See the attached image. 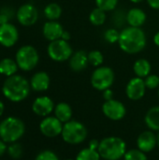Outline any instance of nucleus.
<instances>
[{
    "mask_svg": "<svg viewBox=\"0 0 159 160\" xmlns=\"http://www.w3.org/2000/svg\"><path fill=\"white\" fill-rule=\"evenodd\" d=\"M96 6L106 12L112 11L116 8L119 0H95Z\"/></svg>",
    "mask_w": 159,
    "mask_h": 160,
    "instance_id": "28",
    "label": "nucleus"
},
{
    "mask_svg": "<svg viewBox=\"0 0 159 160\" xmlns=\"http://www.w3.org/2000/svg\"><path fill=\"white\" fill-rule=\"evenodd\" d=\"M7 153L10 158L18 159L22 156V147L20 143H13L7 148Z\"/></svg>",
    "mask_w": 159,
    "mask_h": 160,
    "instance_id": "32",
    "label": "nucleus"
},
{
    "mask_svg": "<svg viewBox=\"0 0 159 160\" xmlns=\"http://www.w3.org/2000/svg\"><path fill=\"white\" fill-rule=\"evenodd\" d=\"M88 61H89V65H91L95 68H98V67L102 66V64L104 62V55L98 50L90 51L88 52Z\"/></svg>",
    "mask_w": 159,
    "mask_h": 160,
    "instance_id": "27",
    "label": "nucleus"
},
{
    "mask_svg": "<svg viewBox=\"0 0 159 160\" xmlns=\"http://www.w3.org/2000/svg\"><path fill=\"white\" fill-rule=\"evenodd\" d=\"M35 160H59L56 154L50 150H45L40 152Z\"/></svg>",
    "mask_w": 159,
    "mask_h": 160,
    "instance_id": "33",
    "label": "nucleus"
},
{
    "mask_svg": "<svg viewBox=\"0 0 159 160\" xmlns=\"http://www.w3.org/2000/svg\"><path fill=\"white\" fill-rule=\"evenodd\" d=\"M69 67L72 71L74 72H81L87 68L89 65L88 61V52L83 50H79L74 52L71 57L68 60Z\"/></svg>",
    "mask_w": 159,
    "mask_h": 160,
    "instance_id": "17",
    "label": "nucleus"
},
{
    "mask_svg": "<svg viewBox=\"0 0 159 160\" xmlns=\"http://www.w3.org/2000/svg\"><path fill=\"white\" fill-rule=\"evenodd\" d=\"M54 116L63 124L70 121L72 117V109L70 105L66 102L58 103L54 107Z\"/></svg>",
    "mask_w": 159,
    "mask_h": 160,
    "instance_id": "22",
    "label": "nucleus"
},
{
    "mask_svg": "<svg viewBox=\"0 0 159 160\" xmlns=\"http://www.w3.org/2000/svg\"><path fill=\"white\" fill-rule=\"evenodd\" d=\"M103 114L112 121L122 120L127 114V108L121 101L117 99L107 100L102 105Z\"/></svg>",
    "mask_w": 159,
    "mask_h": 160,
    "instance_id": "9",
    "label": "nucleus"
},
{
    "mask_svg": "<svg viewBox=\"0 0 159 160\" xmlns=\"http://www.w3.org/2000/svg\"><path fill=\"white\" fill-rule=\"evenodd\" d=\"M19 38V32L15 25L7 22L0 25V44L9 48L15 45Z\"/></svg>",
    "mask_w": 159,
    "mask_h": 160,
    "instance_id": "13",
    "label": "nucleus"
},
{
    "mask_svg": "<svg viewBox=\"0 0 159 160\" xmlns=\"http://www.w3.org/2000/svg\"><path fill=\"white\" fill-rule=\"evenodd\" d=\"M157 146H158V148H159V131H158V134L157 135Z\"/></svg>",
    "mask_w": 159,
    "mask_h": 160,
    "instance_id": "43",
    "label": "nucleus"
},
{
    "mask_svg": "<svg viewBox=\"0 0 159 160\" xmlns=\"http://www.w3.org/2000/svg\"><path fill=\"white\" fill-rule=\"evenodd\" d=\"M54 103L51 98L42 96L35 99L32 105V110L37 115L47 117L54 111Z\"/></svg>",
    "mask_w": 159,
    "mask_h": 160,
    "instance_id": "14",
    "label": "nucleus"
},
{
    "mask_svg": "<svg viewBox=\"0 0 159 160\" xmlns=\"http://www.w3.org/2000/svg\"><path fill=\"white\" fill-rule=\"evenodd\" d=\"M101 157L97 150L91 148H84L79 152L75 160H100Z\"/></svg>",
    "mask_w": 159,
    "mask_h": 160,
    "instance_id": "26",
    "label": "nucleus"
},
{
    "mask_svg": "<svg viewBox=\"0 0 159 160\" xmlns=\"http://www.w3.org/2000/svg\"><path fill=\"white\" fill-rule=\"evenodd\" d=\"M98 153L105 160H119L127 153V143L120 137H107L100 141Z\"/></svg>",
    "mask_w": 159,
    "mask_h": 160,
    "instance_id": "3",
    "label": "nucleus"
},
{
    "mask_svg": "<svg viewBox=\"0 0 159 160\" xmlns=\"http://www.w3.org/2000/svg\"><path fill=\"white\" fill-rule=\"evenodd\" d=\"M64 124L55 116H47L39 124L41 133L48 138H54L61 135Z\"/></svg>",
    "mask_w": 159,
    "mask_h": 160,
    "instance_id": "11",
    "label": "nucleus"
},
{
    "mask_svg": "<svg viewBox=\"0 0 159 160\" xmlns=\"http://www.w3.org/2000/svg\"><path fill=\"white\" fill-rule=\"evenodd\" d=\"M147 20L145 11L140 8H132L127 13V22L129 26L142 27Z\"/></svg>",
    "mask_w": 159,
    "mask_h": 160,
    "instance_id": "18",
    "label": "nucleus"
},
{
    "mask_svg": "<svg viewBox=\"0 0 159 160\" xmlns=\"http://www.w3.org/2000/svg\"><path fill=\"white\" fill-rule=\"evenodd\" d=\"M4 110H5V106H4V103L2 101H0V116L3 114L4 112Z\"/></svg>",
    "mask_w": 159,
    "mask_h": 160,
    "instance_id": "41",
    "label": "nucleus"
},
{
    "mask_svg": "<svg viewBox=\"0 0 159 160\" xmlns=\"http://www.w3.org/2000/svg\"><path fill=\"white\" fill-rule=\"evenodd\" d=\"M18 22L24 26L35 24L38 19V11L32 4H24L19 8L16 13Z\"/></svg>",
    "mask_w": 159,
    "mask_h": 160,
    "instance_id": "12",
    "label": "nucleus"
},
{
    "mask_svg": "<svg viewBox=\"0 0 159 160\" xmlns=\"http://www.w3.org/2000/svg\"><path fill=\"white\" fill-rule=\"evenodd\" d=\"M144 122L152 131H159V105L148 110L145 114Z\"/></svg>",
    "mask_w": 159,
    "mask_h": 160,
    "instance_id": "20",
    "label": "nucleus"
},
{
    "mask_svg": "<svg viewBox=\"0 0 159 160\" xmlns=\"http://www.w3.org/2000/svg\"><path fill=\"white\" fill-rule=\"evenodd\" d=\"M25 131L24 124L16 117H7L0 124V138L5 142H17Z\"/></svg>",
    "mask_w": 159,
    "mask_h": 160,
    "instance_id": "4",
    "label": "nucleus"
},
{
    "mask_svg": "<svg viewBox=\"0 0 159 160\" xmlns=\"http://www.w3.org/2000/svg\"><path fill=\"white\" fill-rule=\"evenodd\" d=\"M8 20H9L8 14H7V13H2V12L0 13V25L8 22Z\"/></svg>",
    "mask_w": 159,
    "mask_h": 160,
    "instance_id": "37",
    "label": "nucleus"
},
{
    "mask_svg": "<svg viewBox=\"0 0 159 160\" xmlns=\"http://www.w3.org/2000/svg\"><path fill=\"white\" fill-rule=\"evenodd\" d=\"M153 41H154V43H155L156 46L159 47V31L155 34V36L153 38Z\"/></svg>",
    "mask_w": 159,
    "mask_h": 160,
    "instance_id": "39",
    "label": "nucleus"
},
{
    "mask_svg": "<svg viewBox=\"0 0 159 160\" xmlns=\"http://www.w3.org/2000/svg\"><path fill=\"white\" fill-rule=\"evenodd\" d=\"M64 31L65 30L63 25L57 21H48L42 27V34L44 38L50 42L60 39Z\"/></svg>",
    "mask_w": 159,
    "mask_h": 160,
    "instance_id": "16",
    "label": "nucleus"
},
{
    "mask_svg": "<svg viewBox=\"0 0 159 160\" xmlns=\"http://www.w3.org/2000/svg\"><path fill=\"white\" fill-rule=\"evenodd\" d=\"M30 83L20 75H12L5 81L2 92L3 95L12 102H20L25 99L30 92Z\"/></svg>",
    "mask_w": 159,
    "mask_h": 160,
    "instance_id": "2",
    "label": "nucleus"
},
{
    "mask_svg": "<svg viewBox=\"0 0 159 160\" xmlns=\"http://www.w3.org/2000/svg\"><path fill=\"white\" fill-rule=\"evenodd\" d=\"M129 1L132 2V3H134V4H140V3L143 2L144 0H129Z\"/></svg>",
    "mask_w": 159,
    "mask_h": 160,
    "instance_id": "42",
    "label": "nucleus"
},
{
    "mask_svg": "<svg viewBox=\"0 0 159 160\" xmlns=\"http://www.w3.org/2000/svg\"><path fill=\"white\" fill-rule=\"evenodd\" d=\"M107 12L97 7H96L89 14V21L95 26H101L107 20Z\"/></svg>",
    "mask_w": 159,
    "mask_h": 160,
    "instance_id": "24",
    "label": "nucleus"
},
{
    "mask_svg": "<svg viewBox=\"0 0 159 160\" xmlns=\"http://www.w3.org/2000/svg\"><path fill=\"white\" fill-rule=\"evenodd\" d=\"M158 97H159V87H158Z\"/></svg>",
    "mask_w": 159,
    "mask_h": 160,
    "instance_id": "45",
    "label": "nucleus"
},
{
    "mask_svg": "<svg viewBox=\"0 0 159 160\" xmlns=\"http://www.w3.org/2000/svg\"><path fill=\"white\" fill-rule=\"evenodd\" d=\"M146 89L144 79L136 76L127 82L126 86V95L130 100L138 101L144 97Z\"/></svg>",
    "mask_w": 159,
    "mask_h": 160,
    "instance_id": "10",
    "label": "nucleus"
},
{
    "mask_svg": "<svg viewBox=\"0 0 159 160\" xmlns=\"http://www.w3.org/2000/svg\"><path fill=\"white\" fill-rule=\"evenodd\" d=\"M39 61V55L36 48L31 45L21 47L16 52V63L20 69L30 71L34 69Z\"/></svg>",
    "mask_w": 159,
    "mask_h": 160,
    "instance_id": "7",
    "label": "nucleus"
},
{
    "mask_svg": "<svg viewBox=\"0 0 159 160\" xmlns=\"http://www.w3.org/2000/svg\"><path fill=\"white\" fill-rule=\"evenodd\" d=\"M146 1L150 8L156 10H159V0H146Z\"/></svg>",
    "mask_w": 159,
    "mask_h": 160,
    "instance_id": "36",
    "label": "nucleus"
},
{
    "mask_svg": "<svg viewBox=\"0 0 159 160\" xmlns=\"http://www.w3.org/2000/svg\"><path fill=\"white\" fill-rule=\"evenodd\" d=\"M124 160H148L146 153L141 151L140 149H131L127 151L124 156Z\"/></svg>",
    "mask_w": 159,
    "mask_h": 160,
    "instance_id": "29",
    "label": "nucleus"
},
{
    "mask_svg": "<svg viewBox=\"0 0 159 160\" xmlns=\"http://www.w3.org/2000/svg\"><path fill=\"white\" fill-rule=\"evenodd\" d=\"M119 38H120V32L115 28H109L104 33V39L110 44L118 43Z\"/></svg>",
    "mask_w": 159,
    "mask_h": 160,
    "instance_id": "30",
    "label": "nucleus"
},
{
    "mask_svg": "<svg viewBox=\"0 0 159 160\" xmlns=\"http://www.w3.org/2000/svg\"><path fill=\"white\" fill-rule=\"evenodd\" d=\"M115 80V74L112 68L100 66L96 68L91 75V85L97 91H104L112 86Z\"/></svg>",
    "mask_w": 159,
    "mask_h": 160,
    "instance_id": "6",
    "label": "nucleus"
},
{
    "mask_svg": "<svg viewBox=\"0 0 159 160\" xmlns=\"http://www.w3.org/2000/svg\"><path fill=\"white\" fill-rule=\"evenodd\" d=\"M62 39H64V40H67V41H68L69 39H70V34L67 32V31H64V33H63V35H62V38H61Z\"/></svg>",
    "mask_w": 159,
    "mask_h": 160,
    "instance_id": "40",
    "label": "nucleus"
},
{
    "mask_svg": "<svg viewBox=\"0 0 159 160\" xmlns=\"http://www.w3.org/2000/svg\"><path fill=\"white\" fill-rule=\"evenodd\" d=\"M18 65L16 61H13L10 58H4L0 61V74L10 77L15 75L18 70Z\"/></svg>",
    "mask_w": 159,
    "mask_h": 160,
    "instance_id": "23",
    "label": "nucleus"
},
{
    "mask_svg": "<svg viewBox=\"0 0 159 160\" xmlns=\"http://www.w3.org/2000/svg\"><path fill=\"white\" fill-rule=\"evenodd\" d=\"M102 96H103V98H104V100H105V101H107V100H111V99H113V91H112L111 88L106 89V90H104V91H103Z\"/></svg>",
    "mask_w": 159,
    "mask_h": 160,
    "instance_id": "34",
    "label": "nucleus"
},
{
    "mask_svg": "<svg viewBox=\"0 0 159 160\" xmlns=\"http://www.w3.org/2000/svg\"><path fill=\"white\" fill-rule=\"evenodd\" d=\"M65 160H74V159H65Z\"/></svg>",
    "mask_w": 159,
    "mask_h": 160,
    "instance_id": "44",
    "label": "nucleus"
},
{
    "mask_svg": "<svg viewBox=\"0 0 159 160\" xmlns=\"http://www.w3.org/2000/svg\"><path fill=\"white\" fill-rule=\"evenodd\" d=\"M147 44L145 32L142 27L128 26L120 32L118 45L120 49L128 54H136L144 50Z\"/></svg>",
    "mask_w": 159,
    "mask_h": 160,
    "instance_id": "1",
    "label": "nucleus"
},
{
    "mask_svg": "<svg viewBox=\"0 0 159 160\" xmlns=\"http://www.w3.org/2000/svg\"><path fill=\"white\" fill-rule=\"evenodd\" d=\"M144 82L147 89H157L159 87V77L156 74H150L144 79Z\"/></svg>",
    "mask_w": 159,
    "mask_h": 160,
    "instance_id": "31",
    "label": "nucleus"
},
{
    "mask_svg": "<svg viewBox=\"0 0 159 160\" xmlns=\"http://www.w3.org/2000/svg\"><path fill=\"white\" fill-rule=\"evenodd\" d=\"M49 57L54 62H65L69 60L73 52L68 41L62 38L51 41L47 48Z\"/></svg>",
    "mask_w": 159,
    "mask_h": 160,
    "instance_id": "8",
    "label": "nucleus"
},
{
    "mask_svg": "<svg viewBox=\"0 0 159 160\" xmlns=\"http://www.w3.org/2000/svg\"><path fill=\"white\" fill-rule=\"evenodd\" d=\"M44 15L49 21H57L62 15V8L57 3H50L44 8Z\"/></svg>",
    "mask_w": 159,
    "mask_h": 160,
    "instance_id": "25",
    "label": "nucleus"
},
{
    "mask_svg": "<svg viewBox=\"0 0 159 160\" xmlns=\"http://www.w3.org/2000/svg\"><path fill=\"white\" fill-rule=\"evenodd\" d=\"M133 71L137 77L145 79L148 75L151 74L152 65L149 62V60H147L145 58H140L134 63Z\"/></svg>",
    "mask_w": 159,
    "mask_h": 160,
    "instance_id": "21",
    "label": "nucleus"
},
{
    "mask_svg": "<svg viewBox=\"0 0 159 160\" xmlns=\"http://www.w3.org/2000/svg\"><path fill=\"white\" fill-rule=\"evenodd\" d=\"M61 136L64 142L68 144H80L85 141L87 137V129L82 123L70 120L64 124Z\"/></svg>",
    "mask_w": 159,
    "mask_h": 160,
    "instance_id": "5",
    "label": "nucleus"
},
{
    "mask_svg": "<svg viewBox=\"0 0 159 160\" xmlns=\"http://www.w3.org/2000/svg\"><path fill=\"white\" fill-rule=\"evenodd\" d=\"M137 147L144 153L152 152L157 146V135L152 130L142 132L137 139Z\"/></svg>",
    "mask_w": 159,
    "mask_h": 160,
    "instance_id": "15",
    "label": "nucleus"
},
{
    "mask_svg": "<svg viewBox=\"0 0 159 160\" xmlns=\"http://www.w3.org/2000/svg\"><path fill=\"white\" fill-rule=\"evenodd\" d=\"M6 150H7V146L5 144V142L0 141V157H2L5 154Z\"/></svg>",
    "mask_w": 159,
    "mask_h": 160,
    "instance_id": "38",
    "label": "nucleus"
},
{
    "mask_svg": "<svg viewBox=\"0 0 159 160\" xmlns=\"http://www.w3.org/2000/svg\"><path fill=\"white\" fill-rule=\"evenodd\" d=\"M99 143L100 142H98L97 139H93L89 142V148L93 149V150H98V147H99Z\"/></svg>",
    "mask_w": 159,
    "mask_h": 160,
    "instance_id": "35",
    "label": "nucleus"
},
{
    "mask_svg": "<svg viewBox=\"0 0 159 160\" xmlns=\"http://www.w3.org/2000/svg\"><path fill=\"white\" fill-rule=\"evenodd\" d=\"M50 76L47 72L39 71L33 75L30 81V86L34 91L37 92H43L46 91L50 86Z\"/></svg>",
    "mask_w": 159,
    "mask_h": 160,
    "instance_id": "19",
    "label": "nucleus"
}]
</instances>
